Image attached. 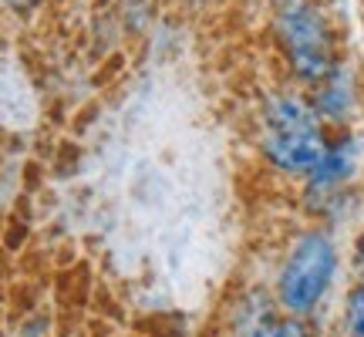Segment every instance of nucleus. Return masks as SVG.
<instances>
[{
  "instance_id": "2",
  "label": "nucleus",
  "mask_w": 364,
  "mask_h": 337,
  "mask_svg": "<svg viewBox=\"0 0 364 337\" xmlns=\"http://www.w3.org/2000/svg\"><path fill=\"white\" fill-rule=\"evenodd\" d=\"M280 34L290 48V65L304 81L327 78V27L311 7H294L280 17Z\"/></svg>"
},
{
  "instance_id": "8",
  "label": "nucleus",
  "mask_w": 364,
  "mask_h": 337,
  "mask_svg": "<svg viewBox=\"0 0 364 337\" xmlns=\"http://www.w3.org/2000/svg\"><path fill=\"white\" fill-rule=\"evenodd\" d=\"M263 337H304V331H300V324H280V327H273L270 334H263Z\"/></svg>"
},
{
  "instance_id": "3",
  "label": "nucleus",
  "mask_w": 364,
  "mask_h": 337,
  "mask_svg": "<svg viewBox=\"0 0 364 337\" xmlns=\"http://www.w3.org/2000/svg\"><path fill=\"white\" fill-rule=\"evenodd\" d=\"M263 152H267L273 166L287 168V172H314L327 156L317 132H307V135H280V132H273L270 139L263 142Z\"/></svg>"
},
{
  "instance_id": "7",
  "label": "nucleus",
  "mask_w": 364,
  "mask_h": 337,
  "mask_svg": "<svg viewBox=\"0 0 364 337\" xmlns=\"http://www.w3.org/2000/svg\"><path fill=\"white\" fill-rule=\"evenodd\" d=\"M348 331L351 337H364V287H358L348 304Z\"/></svg>"
},
{
  "instance_id": "4",
  "label": "nucleus",
  "mask_w": 364,
  "mask_h": 337,
  "mask_svg": "<svg viewBox=\"0 0 364 337\" xmlns=\"http://www.w3.org/2000/svg\"><path fill=\"white\" fill-rule=\"evenodd\" d=\"M267 122L280 135H307V132H317L314 108L307 102H300V98H277V102H270Z\"/></svg>"
},
{
  "instance_id": "9",
  "label": "nucleus",
  "mask_w": 364,
  "mask_h": 337,
  "mask_svg": "<svg viewBox=\"0 0 364 337\" xmlns=\"http://www.w3.org/2000/svg\"><path fill=\"white\" fill-rule=\"evenodd\" d=\"M7 4H11V7H31L34 0H7Z\"/></svg>"
},
{
  "instance_id": "1",
  "label": "nucleus",
  "mask_w": 364,
  "mask_h": 337,
  "mask_svg": "<svg viewBox=\"0 0 364 337\" xmlns=\"http://www.w3.org/2000/svg\"><path fill=\"white\" fill-rule=\"evenodd\" d=\"M334 263L338 257H334V247L327 236H300V243L294 247L284 273H280V300L287 304V311H311L334 277Z\"/></svg>"
},
{
  "instance_id": "6",
  "label": "nucleus",
  "mask_w": 364,
  "mask_h": 337,
  "mask_svg": "<svg viewBox=\"0 0 364 337\" xmlns=\"http://www.w3.org/2000/svg\"><path fill=\"white\" fill-rule=\"evenodd\" d=\"M354 152H358V145H354V142L351 145H341V149H334V152H327L324 162L311 172L314 186H331V182L344 179V176L351 172V166H354Z\"/></svg>"
},
{
  "instance_id": "5",
  "label": "nucleus",
  "mask_w": 364,
  "mask_h": 337,
  "mask_svg": "<svg viewBox=\"0 0 364 337\" xmlns=\"http://www.w3.org/2000/svg\"><path fill=\"white\" fill-rule=\"evenodd\" d=\"M348 108H351V78H348V71H331L321 95H317V112L341 118L348 115Z\"/></svg>"
}]
</instances>
